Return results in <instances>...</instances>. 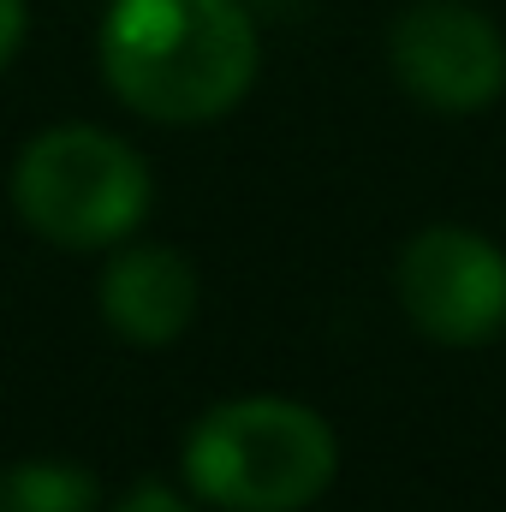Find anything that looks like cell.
<instances>
[{
    "instance_id": "1",
    "label": "cell",
    "mask_w": 506,
    "mask_h": 512,
    "mask_svg": "<svg viewBox=\"0 0 506 512\" xmlns=\"http://www.w3.org/2000/svg\"><path fill=\"white\" fill-rule=\"evenodd\" d=\"M96 60L131 114L209 126L251 96L262 42L239 0H114Z\"/></svg>"
},
{
    "instance_id": "2",
    "label": "cell",
    "mask_w": 506,
    "mask_h": 512,
    "mask_svg": "<svg viewBox=\"0 0 506 512\" xmlns=\"http://www.w3.org/2000/svg\"><path fill=\"white\" fill-rule=\"evenodd\" d=\"M185 489L221 512H304L340 471L334 423L298 399L245 393L209 405L185 429Z\"/></svg>"
},
{
    "instance_id": "3",
    "label": "cell",
    "mask_w": 506,
    "mask_h": 512,
    "mask_svg": "<svg viewBox=\"0 0 506 512\" xmlns=\"http://www.w3.org/2000/svg\"><path fill=\"white\" fill-rule=\"evenodd\" d=\"M155 179L126 137L102 126H48L12 161L18 221L60 251H108L143 227Z\"/></svg>"
},
{
    "instance_id": "4",
    "label": "cell",
    "mask_w": 506,
    "mask_h": 512,
    "mask_svg": "<svg viewBox=\"0 0 506 512\" xmlns=\"http://www.w3.org/2000/svg\"><path fill=\"white\" fill-rule=\"evenodd\" d=\"M405 322L435 346H483L506 328V251L471 227H423L393 268Z\"/></svg>"
},
{
    "instance_id": "5",
    "label": "cell",
    "mask_w": 506,
    "mask_h": 512,
    "mask_svg": "<svg viewBox=\"0 0 506 512\" xmlns=\"http://www.w3.org/2000/svg\"><path fill=\"white\" fill-rule=\"evenodd\" d=\"M387 66L429 114H483L506 90V36L465 0H417L387 30Z\"/></svg>"
},
{
    "instance_id": "6",
    "label": "cell",
    "mask_w": 506,
    "mask_h": 512,
    "mask_svg": "<svg viewBox=\"0 0 506 512\" xmlns=\"http://www.w3.org/2000/svg\"><path fill=\"white\" fill-rule=\"evenodd\" d=\"M197 268L173 245H114L96 280L102 322L131 346H173L197 322Z\"/></svg>"
},
{
    "instance_id": "7",
    "label": "cell",
    "mask_w": 506,
    "mask_h": 512,
    "mask_svg": "<svg viewBox=\"0 0 506 512\" xmlns=\"http://www.w3.org/2000/svg\"><path fill=\"white\" fill-rule=\"evenodd\" d=\"M102 483L66 459H18L0 471V512H96Z\"/></svg>"
},
{
    "instance_id": "8",
    "label": "cell",
    "mask_w": 506,
    "mask_h": 512,
    "mask_svg": "<svg viewBox=\"0 0 506 512\" xmlns=\"http://www.w3.org/2000/svg\"><path fill=\"white\" fill-rule=\"evenodd\" d=\"M114 512H197V507H191L179 489H167V483H137Z\"/></svg>"
},
{
    "instance_id": "9",
    "label": "cell",
    "mask_w": 506,
    "mask_h": 512,
    "mask_svg": "<svg viewBox=\"0 0 506 512\" xmlns=\"http://www.w3.org/2000/svg\"><path fill=\"white\" fill-rule=\"evenodd\" d=\"M24 24H30V6H24V0H0V72L18 60V48H24Z\"/></svg>"
}]
</instances>
